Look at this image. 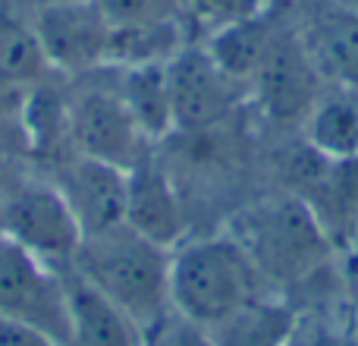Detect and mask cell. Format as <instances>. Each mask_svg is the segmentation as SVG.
<instances>
[{
	"label": "cell",
	"instance_id": "1",
	"mask_svg": "<svg viewBox=\"0 0 358 346\" xmlns=\"http://www.w3.org/2000/svg\"><path fill=\"white\" fill-rule=\"evenodd\" d=\"M220 227L245 249L273 293L299 309L352 299L355 271L311 205L283 186H261L227 211Z\"/></svg>",
	"mask_w": 358,
	"mask_h": 346
},
{
	"label": "cell",
	"instance_id": "2",
	"mask_svg": "<svg viewBox=\"0 0 358 346\" xmlns=\"http://www.w3.org/2000/svg\"><path fill=\"white\" fill-rule=\"evenodd\" d=\"M271 293L245 249L223 227L185 236L170 252V309L208 331Z\"/></svg>",
	"mask_w": 358,
	"mask_h": 346
},
{
	"label": "cell",
	"instance_id": "3",
	"mask_svg": "<svg viewBox=\"0 0 358 346\" xmlns=\"http://www.w3.org/2000/svg\"><path fill=\"white\" fill-rule=\"evenodd\" d=\"M170 252L120 223L104 233L82 236L73 271L107 303L145 328L170 309Z\"/></svg>",
	"mask_w": 358,
	"mask_h": 346
},
{
	"label": "cell",
	"instance_id": "4",
	"mask_svg": "<svg viewBox=\"0 0 358 346\" xmlns=\"http://www.w3.org/2000/svg\"><path fill=\"white\" fill-rule=\"evenodd\" d=\"M63 120H66V142L73 155L132 170L157 151V145L148 142L126 101L120 98L110 69L66 79Z\"/></svg>",
	"mask_w": 358,
	"mask_h": 346
},
{
	"label": "cell",
	"instance_id": "5",
	"mask_svg": "<svg viewBox=\"0 0 358 346\" xmlns=\"http://www.w3.org/2000/svg\"><path fill=\"white\" fill-rule=\"evenodd\" d=\"M321 88L324 82L299 41L289 10L280 4L271 41L248 79V113H255L258 123L267 126L277 139L296 136Z\"/></svg>",
	"mask_w": 358,
	"mask_h": 346
},
{
	"label": "cell",
	"instance_id": "6",
	"mask_svg": "<svg viewBox=\"0 0 358 346\" xmlns=\"http://www.w3.org/2000/svg\"><path fill=\"white\" fill-rule=\"evenodd\" d=\"M0 233L60 271L73 265L82 246V227L63 192L31 164L0 189Z\"/></svg>",
	"mask_w": 358,
	"mask_h": 346
},
{
	"label": "cell",
	"instance_id": "7",
	"mask_svg": "<svg viewBox=\"0 0 358 346\" xmlns=\"http://www.w3.org/2000/svg\"><path fill=\"white\" fill-rule=\"evenodd\" d=\"M173 136L233 130L248 113V88L210 57L204 44H185L167 60Z\"/></svg>",
	"mask_w": 358,
	"mask_h": 346
},
{
	"label": "cell",
	"instance_id": "8",
	"mask_svg": "<svg viewBox=\"0 0 358 346\" xmlns=\"http://www.w3.org/2000/svg\"><path fill=\"white\" fill-rule=\"evenodd\" d=\"M35 38L60 79H79L110 69L117 25L94 0L48 4L29 13Z\"/></svg>",
	"mask_w": 358,
	"mask_h": 346
},
{
	"label": "cell",
	"instance_id": "9",
	"mask_svg": "<svg viewBox=\"0 0 358 346\" xmlns=\"http://www.w3.org/2000/svg\"><path fill=\"white\" fill-rule=\"evenodd\" d=\"M0 318L66 340L69 309L63 271L0 233Z\"/></svg>",
	"mask_w": 358,
	"mask_h": 346
},
{
	"label": "cell",
	"instance_id": "10",
	"mask_svg": "<svg viewBox=\"0 0 358 346\" xmlns=\"http://www.w3.org/2000/svg\"><path fill=\"white\" fill-rule=\"evenodd\" d=\"M286 10L324 85H358V16L334 0H286Z\"/></svg>",
	"mask_w": 358,
	"mask_h": 346
},
{
	"label": "cell",
	"instance_id": "11",
	"mask_svg": "<svg viewBox=\"0 0 358 346\" xmlns=\"http://www.w3.org/2000/svg\"><path fill=\"white\" fill-rule=\"evenodd\" d=\"M126 223L164 249H176L185 236H192L189 202H185L176 173L167 167L161 151L148 155L142 164L129 170Z\"/></svg>",
	"mask_w": 358,
	"mask_h": 346
},
{
	"label": "cell",
	"instance_id": "12",
	"mask_svg": "<svg viewBox=\"0 0 358 346\" xmlns=\"http://www.w3.org/2000/svg\"><path fill=\"white\" fill-rule=\"evenodd\" d=\"M44 170L63 192L66 205L73 208L82 236L104 233L120 223H126V186L129 170H120L113 164L94 161V158L66 155Z\"/></svg>",
	"mask_w": 358,
	"mask_h": 346
},
{
	"label": "cell",
	"instance_id": "13",
	"mask_svg": "<svg viewBox=\"0 0 358 346\" xmlns=\"http://www.w3.org/2000/svg\"><path fill=\"white\" fill-rule=\"evenodd\" d=\"M69 328L63 346H142V324L107 303L73 268H63Z\"/></svg>",
	"mask_w": 358,
	"mask_h": 346
},
{
	"label": "cell",
	"instance_id": "14",
	"mask_svg": "<svg viewBox=\"0 0 358 346\" xmlns=\"http://www.w3.org/2000/svg\"><path fill=\"white\" fill-rule=\"evenodd\" d=\"M296 136L324 161H358V85H324Z\"/></svg>",
	"mask_w": 358,
	"mask_h": 346
},
{
	"label": "cell",
	"instance_id": "15",
	"mask_svg": "<svg viewBox=\"0 0 358 346\" xmlns=\"http://www.w3.org/2000/svg\"><path fill=\"white\" fill-rule=\"evenodd\" d=\"M54 79L60 76L50 69L38 44L29 13L0 10V95L25 98Z\"/></svg>",
	"mask_w": 358,
	"mask_h": 346
},
{
	"label": "cell",
	"instance_id": "16",
	"mask_svg": "<svg viewBox=\"0 0 358 346\" xmlns=\"http://www.w3.org/2000/svg\"><path fill=\"white\" fill-rule=\"evenodd\" d=\"M113 85L136 117L138 130L151 145H164L173 136V104H170L167 63H138L110 69Z\"/></svg>",
	"mask_w": 358,
	"mask_h": 346
},
{
	"label": "cell",
	"instance_id": "17",
	"mask_svg": "<svg viewBox=\"0 0 358 346\" xmlns=\"http://www.w3.org/2000/svg\"><path fill=\"white\" fill-rule=\"evenodd\" d=\"M296 318L299 305H292L280 293H271L239 309L210 334L217 346H286L296 328Z\"/></svg>",
	"mask_w": 358,
	"mask_h": 346
},
{
	"label": "cell",
	"instance_id": "18",
	"mask_svg": "<svg viewBox=\"0 0 358 346\" xmlns=\"http://www.w3.org/2000/svg\"><path fill=\"white\" fill-rule=\"evenodd\" d=\"M277 10H280V4L264 10L261 16L245 19V22H239V25H233V29L201 41L204 48L210 50V57H214L233 79H239L245 88H248V79H252L255 67H258L261 54H264L267 41H271L273 22H277Z\"/></svg>",
	"mask_w": 358,
	"mask_h": 346
},
{
	"label": "cell",
	"instance_id": "19",
	"mask_svg": "<svg viewBox=\"0 0 358 346\" xmlns=\"http://www.w3.org/2000/svg\"><path fill=\"white\" fill-rule=\"evenodd\" d=\"M264 10H271L264 0H179V22L189 44H201Z\"/></svg>",
	"mask_w": 358,
	"mask_h": 346
},
{
	"label": "cell",
	"instance_id": "20",
	"mask_svg": "<svg viewBox=\"0 0 358 346\" xmlns=\"http://www.w3.org/2000/svg\"><path fill=\"white\" fill-rule=\"evenodd\" d=\"M286 346H358V321L352 299L324 309H299Z\"/></svg>",
	"mask_w": 358,
	"mask_h": 346
},
{
	"label": "cell",
	"instance_id": "21",
	"mask_svg": "<svg viewBox=\"0 0 358 346\" xmlns=\"http://www.w3.org/2000/svg\"><path fill=\"white\" fill-rule=\"evenodd\" d=\"M142 346H217L214 334L201 324L189 321L176 309H167L142 328Z\"/></svg>",
	"mask_w": 358,
	"mask_h": 346
},
{
	"label": "cell",
	"instance_id": "22",
	"mask_svg": "<svg viewBox=\"0 0 358 346\" xmlns=\"http://www.w3.org/2000/svg\"><path fill=\"white\" fill-rule=\"evenodd\" d=\"M113 25H155L176 22L179 0H94Z\"/></svg>",
	"mask_w": 358,
	"mask_h": 346
},
{
	"label": "cell",
	"instance_id": "23",
	"mask_svg": "<svg viewBox=\"0 0 358 346\" xmlns=\"http://www.w3.org/2000/svg\"><path fill=\"white\" fill-rule=\"evenodd\" d=\"M0 346H63V343L38 328L10 321V318H0Z\"/></svg>",
	"mask_w": 358,
	"mask_h": 346
},
{
	"label": "cell",
	"instance_id": "24",
	"mask_svg": "<svg viewBox=\"0 0 358 346\" xmlns=\"http://www.w3.org/2000/svg\"><path fill=\"white\" fill-rule=\"evenodd\" d=\"M19 111H22V98H6L0 95V142L13 145L25 155L22 148V130H19Z\"/></svg>",
	"mask_w": 358,
	"mask_h": 346
},
{
	"label": "cell",
	"instance_id": "25",
	"mask_svg": "<svg viewBox=\"0 0 358 346\" xmlns=\"http://www.w3.org/2000/svg\"><path fill=\"white\" fill-rule=\"evenodd\" d=\"M25 164L29 161H25L22 151L13 148V145H6V142H0V189H3V186L10 183V179L25 167Z\"/></svg>",
	"mask_w": 358,
	"mask_h": 346
},
{
	"label": "cell",
	"instance_id": "26",
	"mask_svg": "<svg viewBox=\"0 0 358 346\" xmlns=\"http://www.w3.org/2000/svg\"><path fill=\"white\" fill-rule=\"evenodd\" d=\"M48 4H66V0H25L29 13H31V10H38V6H48Z\"/></svg>",
	"mask_w": 358,
	"mask_h": 346
},
{
	"label": "cell",
	"instance_id": "27",
	"mask_svg": "<svg viewBox=\"0 0 358 346\" xmlns=\"http://www.w3.org/2000/svg\"><path fill=\"white\" fill-rule=\"evenodd\" d=\"M352 309H355V321H358V265H355V280H352Z\"/></svg>",
	"mask_w": 358,
	"mask_h": 346
},
{
	"label": "cell",
	"instance_id": "28",
	"mask_svg": "<svg viewBox=\"0 0 358 346\" xmlns=\"http://www.w3.org/2000/svg\"><path fill=\"white\" fill-rule=\"evenodd\" d=\"M334 4H340L343 10H349L352 16H358V0H334Z\"/></svg>",
	"mask_w": 358,
	"mask_h": 346
},
{
	"label": "cell",
	"instance_id": "29",
	"mask_svg": "<svg viewBox=\"0 0 358 346\" xmlns=\"http://www.w3.org/2000/svg\"><path fill=\"white\" fill-rule=\"evenodd\" d=\"M264 4H271V6H277V4H286V0H264Z\"/></svg>",
	"mask_w": 358,
	"mask_h": 346
}]
</instances>
